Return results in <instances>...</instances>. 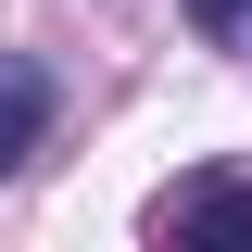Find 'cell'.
Returning <instances> with one entry per match:
<instances>
[{
  "label": "cell",
  "instance_id": "3",
  "mask_svg": "<svg viewBox=\"0 0 252 252\" xmlns=\"http://www.w3.org/2000/svg\"><path fill=\"white\" fill-rule=\"evenodd\" d=\"M240 13H252V0H189V26H202V38H227Z\"/></svg>",
  "mask_w": 252,
  "mask_h": 252
},
{
  "label": "cell",
  "instance_id": "1",
  "mask_svg": "<svg viewBox=\"0 0 252 252\" xmlns=\"http://www.w3.org/2000/svg\"><path fill=\"white\" fill-rule=\"evenodd\" d=\"M38 126H51V76H38L26 51H0V177L38 152Z\"/></svg>",
  "mask_w": 252,
  "mask_h": 252
},
{
  "label": "cell",
  "instance_id": "2",
  "mask_svg": "<svg viewBox=\"0 0 252 252\" xmlns=\"http://www.w3.org/2000/svg\"><path fill=\"white\" fill-rule=\"evenodd\" d=\"M152 227H189V240H252V189H240V177H202V189H177Z\"/></svg>",
  "mask_w": 252,
  "mask_h": 252
}]
</instances>
